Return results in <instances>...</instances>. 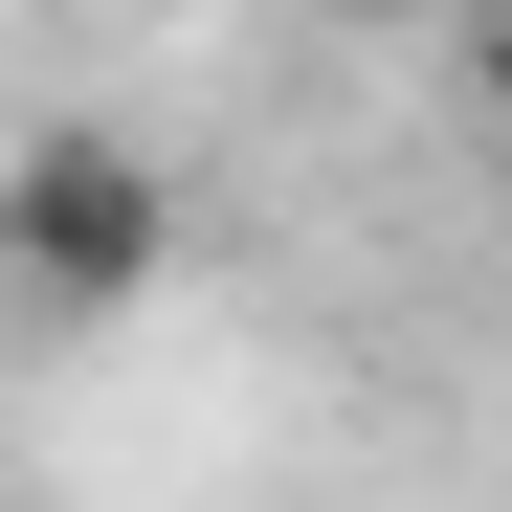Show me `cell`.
<instances>
[{
    "label": "cell",
    "instance_id": "cell-1",
    "mask_svg": "<svg viewBox=\"0 0 512 512\" xmlns=\"http://www.w3.org/2000/svg\"><path fill=\"white\" fill-rule=\"evenodd\" d=\"M0 245H23V312H134L179 268V179H156L134 134H23V179H0Z\"/></svg>",
    "mask_w": 512,
    "mask_h": 512
},
{
    "label": "cell",
    "instance_id": "cell-2",
    "mask_svg": "<svg viewBox=\"0 0 512 512\" xmlns=\"http://www.w3.org/2000/svg\"><path fill=\"white\" fill-rule=\"evenodd\" d=\"M468 112H490V156H512V0L468 23Z\"/></svg>",
    "mask_w": 512,
    "mask_h": 512
},
{
    "label": "cell",
    "instance_id": "cell-3",
    "mask_svg": "<svg viewBox=\"0 0 512 512\" xmlns=\"http://www.w3.org/2000/svg\"><path fill=\"white\" fill-rule=\"evenodd\" d=\"M312 23H423V0H312Z\"/></svg>",
    "mask_w": 512,
    "mask_h": 512
}]
</instances>
